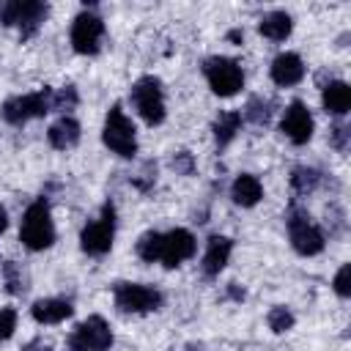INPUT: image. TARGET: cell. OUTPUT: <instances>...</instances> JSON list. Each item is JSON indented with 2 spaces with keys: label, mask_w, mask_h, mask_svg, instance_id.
Instances as JSON below:
<instances>
[{
  "label": "cell",
  "mask_w": 351,
  "mask_h": 351,
  "mask_svg": "<svg viewBox=\"0 0 351 351\" xmlns=\"http://www.w3.org/2000/svg\"><path fill=\"white\" fill-rule=\"evenodd\" d=\"M19 239L27 250H47L55 241V225L49 219V206L44 197L27 206V211L22 217Z\"/></svg>",
  "instance_id": "6da1fadb"
},
{
  "label": "cell",
  "mask_w": 351,
  "mask_h": 351,
  "mask_svg": "<svg viewBox=\"0 0 351 351\" xmlns=\"http://www.w3.org/2000/svg\"><path fill=\"white\" fill-rule=\"evenodd\" d=\"M101 140H104V145H107L110 151H115L118 156H134V154H137L134 126H132V121L123 115L121 107H112V110L107 112Z\"/></svg>",
  "instance_id": "7a4b0ae2"
},
{
  "label": "cell",
  "mask_w": 351,
  "mask_h": 351,
  "mask_svg": "<svg viewBox=\"0 0 351 351\" xmlns=\"http://www.w3.org/2000/svg\"><path fill=\"white\" fill-rule=\"evenodd\" d=\"M52 110V90H36V93H25V96H14L3 104V118L14 126L30 121V118H41Z\"/></svg>",
  "instance_id": "3957f363"
},
{
  "label": "cell",
  "mask_w": 351,
  "mask_h": 351,
  "mask_svg": "<svg viewBox=\"0 0 351 351\" xmlns=\"http://www.w3.org/2000/svg\"><path fill=\"white\" fill-rule=\"evenodd\" d=\"M203 71H206V80H208V85L217 96H233L244 85L241 66L230 58H208Z\"/></svg>",
  "instance_id": "277c9868"
},
{
  "label": "cell",
  "mask_w": 351,
  "mask_h": 351,
  "mask_svg": "<svg viewBox=\"0 0 351 351\" xmlns=\"http://www.w3.org/2000/svg\"><path fill=\"white\" fill-rule=\"evenodd\" d=\"M132 101L137 107V112L143 115L145 123L156 126L165 121V99H162V88L156 77H143L134 82L132 88Z\"/></svg>",
  "instance_id": "5b68a950"
},
{
  "label": "cell",
  "mask_w": 351,
  "mask_h": 351,
  "mask_svg": "<svg viewBox=\"0 0 351 351\" xmlns=\"http://www.w3.org/2000/svg\"><path fill=\"white\" fill-rule=\"evenodd\" d=\"M110 346H112V332L101 315H90L69 337L71 351H107Z\"/></svg>",
  "instance_id": "8992f818"
},
{
  "label": "cell",
  "mask_w": 351,
  "mask_h": 351,
  "mask_svg": "<svg viewBox=\"0 0 351 351\" xmlns=\"http://www.w3.org/2000/svg\"><path fill=\"white\" fill-rule=\"evenodd\" d=\"M44 16H47V5L36 3V0H25V3L14 0V3H5L0 8V22L3 25H19L22 38H30L38 30V25L44 22Z\"/></svg>",
  "instance_id": "52a82bcc"
},
{
  "label": "cell",
  "mask_w": 351,
  "mask_h": 351,
  "mask_svg": "<svg viewBox=\"0 0 351 351\" xmlns=\"http://www.w3.org/2000/svg\"><path fill=\"white\" fill-rule=\"evenodd\" d=\"M112 236H115V208L107 203V206L101 208V217H99L96 222H90V225L82 228L80 241H82V250H85V252H90V255H104V252H110V247H112Z\"/></svg>",
  "instance_id": "ba28073f"
},
{
  "label": "cell",
  "mask_w": 351,
  "mask_h": 351,
  "mask_svg": "<svg viewBox=\"0 0 351 351\" xmlns=\"http://www.w3.org/2000/svg\"><path fill=\"white\" fill-rule=\"evenodd\" d=\"M115 304L123 313H148L162 304V293L148 285L121 282V285H115Z\"/></svg>",
  "instance_id": "9c48e42d"
},
{
  "label": "cell",
  "mask_w": 351,
  "mask_h": 351,
  "mask_svg": "<svg viewBox=\"0 0 351 351\" xmlns=\"http://www.w3.org/2000/svg\"><path fill=\"white\" fill-rule=\"evenodd\" d=\"M310 217L304 211H293L288 217V230H291V244L299 255H318L324 250V236L315 225L307 222Z\"/></svg>",
  "instance_id": "30bf717a"
},
{
  "label": "cell",
  "mask_w": 351,
  "mask_h": 351,
  "mask_svg": "<svg viewBox=\"0 0 351 351\" xmlns=\"http://www.w3.org/2000/svg\"><path fill=\"white\" fill-rule=\"evenodd\" d=\"M101 33H104V22L96 14L82 11L71 25V44L80 55H93V52H99Z\"/></svg>",
  "instance_id": "8fae6325"
},
{
  "label": "cell",
  "mask_w": 351,
  "mask_h": 351,
  "mask_svg": "<svg viewBox=\"0 0 351 351\" xmlns=\"http://www.w3.org/2000/svg\"><path fill=\"white\" fill-rule=\"evenodd\" d=\"M195 255V236L184 228H176L170 230L167 236H162V252H159V261L167 266V269H176L181 261L192 258Z\"/></svg>",
  "instance_id": "7c38bea8"
},
{
  "label": "cell",
  "mask_w": 351,
  "mask_h": 351,
  "mask_svg": "<svg viewBox=\"0 0 351 351\" xmlns=\"http://www.w3.org/2000/svg\"><path fill=\"white\" fill-rule=\"evenodd\" d=\"M282 132L291 143L304 145L313 137V115L302 101H291L285 115H282Z\"/></svg>",
  "instance_id": "4fadbf2b"
},
{
  "label": "cell",
  "mask_w": 351,
  "mask_h": 351,
  "mask_svg": "<svg viewBox=\"0 0 351 351\" xmlns=\"http://www.w3.org/2000/svg\"><path fill=\"white\" fill-rule=\"evenodd\" d=\"M230 250H233V241L228 236H211L206 244V255H203V274L206 277L219 274L230 258Z\"/></svg>",
  "instance_id": "5bb4252c"
},
{
  "label": "cell",
  "mask_w": 351,
  "mask_h": 351,
  "mask_svg": "<svg viewBox=\"0 0 351 351\" xmlns=\"http://www.w3.org/2000/svg\"><path fill=\"white\" fill-rule=\"evenodd\" d=\"M302 77H304V63H302L299 55L282 52V55L274 58V63H271V80L277 85H282V88L285 85H296Z\"/></svg>",
  "instance_id": "9a60e30c"
},
{
  "label": "cell",
  "mask_w": 351,
  "mask_h": 351,
  "mask_svg": "<svg viewBox=\"0 0 351 351\" xmlns=\"http://www.w3.org/2000/svg\"><path fill=\"white\" fill-rule=\"evenodd\" d=\"M30 313H33V318L38 324H60L74 313V307L66 299H38L30 307Z\"/></svg>",
  "instance_id": "2e32d148"
},
{
  "label": "cell",
  "mask_w": 351,
  "mask_h": 351,
  "mask_svg": "<svg viewBox=\"0 0 351 351\" xmlns=\"http://www.w3.org/2000/svg\"><path fill=\"white\" fill-rule=\"evenodd\" d=\"M261 195H263V186H261V181H258L255 176H250V173H241V176L233 181V186H230V197H233L239 206H244V208L255 206V203L261 200Z\"/></svg>",
  "instance_id": "e0dca14e"
},
{
  "label": "cell",
  "mask_w": 351,
  "mask_h": 351,
  "mask_svg": "<svg viewBox=\"0 0 351 351\" xmlns=\"http://www.w3.org/2000/svg\"><path fill=\"white\" fill-rule=\"evenodd\" d=\"M47 137H49L52 148H60V151H66V148L77 145V140H80V123H77L74 118H66V115H63L60 121H55V123L49 126Z\"/></svg>",
  "instance_id": "ac0fdd59"
},
{
  "label": "cell",
  "mask_w": 351,
  "mask_h": 351,
  "mask_svg": "<svg viewBox=\"0 0 351 351\" xmlns=\"http://www.w3.org/2000/svg\"><path fill=\"white\" fill-rule=\"evenodd\" d=\"M324 107H326V112H335V115L348 112V107H351V88L346 82H340V80L329 82L324 88Z\"/></svg>",
  "instance_id": "d6986e66"
},
{
  "label": "cell",
  "mask_w": 351,
  "mask_h": 351,
  "mask_svg": "<svg viewBox=\"0 0 351 351\" xmlns=\"http://www.w3.org/2000/svg\"><path fill=\"white\" fill-rule=\"evenodd\" d=\"M291 27H293V22H291V16H288L285 11H271V14H266V16L261 19V25H258V30H261L266 38H271V41L288 38Z\"/></svg>",
  "instance_id": "ffe728a7"
},
{
  "label": "cell",
  "mask_w": 351,
  "mask_h": 351,
  "mask_svg": "<svg viewBox=\"0 0 351 351\" xmlns=\"http://www.w3.org/2000/svg\"><path fill=\"white\" fill-rule=\"evenodd\" d=\"M239 126H241V115L239 112H219V118L214 121V137H217V143L219 145H228L236 137Z\"/></svg>",
  "instance_id": "44dd1931"
},
{
  "label": "cell",
  "mask_w": 351,
  "mask_h": 351,
  "mask_svg": "<svg viewBox=\"0 0 351 351\" xmlns=\"http://www.w3.org/2000/svg\"><path fill=\"white\" fill-rule=\"evenodd\" d=\"M159 252H162V233H156V230L143 233L137 241V255L145 263H154V261H159Z\"/></svg>",
  "instance_id": "7402d4cb"
},
{
  "label": "cell",
  "mask_w": 351,
  "mask_h": 351,
  "mask_svg": "<svg viewBox=\"0 0 351 351\" xmlns=\"http://www.w3.org/2000/svg\"><path fill=\"white\" fill-rule=\"evenodd\" d=\"M318 181H321V173L313 170V167H296V170L291 173V186H293L299 195L313 192V189L318 186Z\"/></svg>",
  "instance_id": "603a6c76"
},
{
  "label": "cell",
  "mask_w": 351,
  "mask_h": 351,
  "mask_svg": "<svg viewBox=\"0 0 351 351\" xmlns=\"http://www.w3.org/2000/svg\"><path fill=\"white\" fill-rule=\"evenodd\" d=\"M3 271H5V285H8V293H22L27 285V280H25V274H22V269L14 263V261H8V263H3Z\"/></svg>",
  "instance_id": "cb8c5ba5"
},
{
  "label": "cell",
  "mask_w": 351,
  "mask_h": 351,
  "mask_svg": "<svg viewBox=\"0 0 351 351\" xmlns=\"http://www.w3.org/2000/svg\"><path fill=\"white\" fill-rule=\"evenodd\" d=\"M269 326H271L274 332H288V329L293 326L291 310H288V307H271V310H269Z\"/></svg>",
  "instance_id": "d4e9b609"
},
{
  "label": "cell",
  "mask_w": 351,
  "mask_h": 351,
  "mask_svg": "<svg viewBox=\"0 0 351 351\" xmlns=\"http://www.w3.org/2000/svg\"><path fill=\"white\" fill-rule=\"evenodd\" d=\"M247 118L252 121V123H266L269 121V104L266 101H261V99H252L250 104H247Z\"/></svg>",
  "instance_id": "484cf974"
},
{
  "label": "cell",
  "mask_w": 351,
  "mask_h": 351,
  "mask_svg": "<svg viewBox=\"0 0 351 351\" xmlns=\"http://www.w3.org/2000/svg\"><path fill=\"white\" fill-rule=\"evenodd\" d=\"M77 104V90L74 88H63L58 93H52V110H69Z\"/></svg>",
  "instance_id": "4316f807"
},
{
  "label": "cell",
  "mask_w": 351,
  "mask_h": 351,
  "mask_svg": "<svg viewBox=\"0 0 351 351\" xmlns=\"http://www.w3.org/2000/svg\"><path fill=\"white\" fill-rule=\"evenodd\" d=\"M16 329V313L11 307H3L0 310V340H8Z\"/></svg>",
  "instance_id": "83f0119b"
},
{
  "label": "cell",
  "mask_w": 351,
  "mask_h": 351,
  "mask_svg": "<svg viewBox=\"0 0 351 351\" xmlns=\"http://www.w3.org/2000/svg\"><path fill=\"white\" fill-rule=\"evenodd\" d=\"M170 165H173V170H176V173H181V176H189V173H192V167H195V165H192V154H189V151H178V154L173 156V162H170Z\"/></svg>",
  "instance_id": "f1b7e54d"
},
{
  "label": "cell",
  "mask_w": 351,
  "mask_h": 351,
  "mask_svg": "<svg viewBox=\"0 0 351 351\" xmlns=\"http://www.w3.org/2000/svg\"><path fill=\"white\" fill-rule=\"evenodd\" d=\"M348 277H351V266L346 263V266H340V271H337V277H335V291H337V296H343V299L351 293Z\"/></svg>",
  "instance_id": "f546056e"
},
{
  "label": "cell",
  "mask_w": 351,
  "mask_h": 351,
  "mask_svg": "<svg viewBox=\"0 0 351 351\" xmlns=\"http://www.w3.org/2000/svg\"><path fill=\"white\" fill-rule=\"evenodd\" d=\"M346 140H348V126H335L332 129V143L337 148H346Z\"/></svg>",
  "instance_id": "4dcf8cb0"
},
{
  "label": "cell",
  "mask_w": 351,
  "mask_h": 351,
  "mask_svg": "<svg viewBox=\"0 0 351 351\" xmlns=\"http://www.w3.org/2000/svg\"><path fill=\"white\" fill-rule=\"evenodd\" d=\"M5 225H8V217H5V208L0 206V233L5 230Z\"/></svg>",
  "instance_id": "1f68e13d"
},
{
  "label": "cell",
  "mask_w": 351,
  "mask_h": 351,
  "mask_svg": "<svg viewBox=\"0 0 351 351\" xmlns=\"http://www.w3.org/2000/svg\"><path fill=\"white\" fill-rule=\"evenodd\" d=\"M228 38H230V41H241V33H239V30H230Z\"/></svg>",
  "instance_id": "d6a6232c"
},
{
  "label": "cell",
  "mask_w": 351,
  "mask_h": 351,
  "mask_svg": "<svg viewBox=\"0 0 351 351\" xmlns=\"http://www.w3.org/2000/svg\"><path fill=\"white\" fill-rule=\"evenodd\" d=\"M41 351H52V348H41Z\"/></svg>",
  "instance_id": "836d02e7"
}]
</instances>
